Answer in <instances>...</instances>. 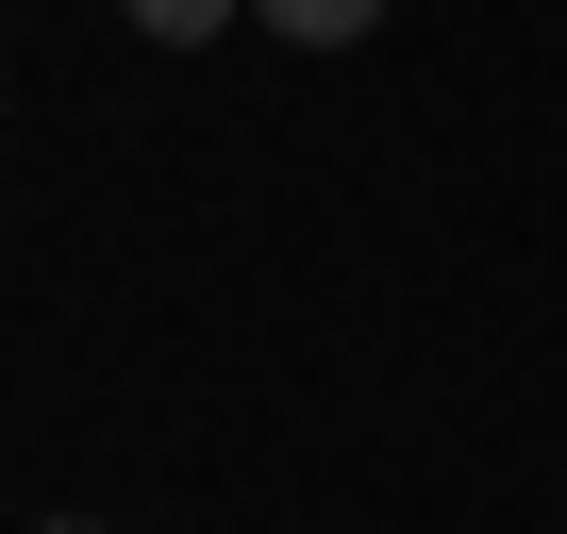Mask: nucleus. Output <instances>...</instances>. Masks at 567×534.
Masks as SVG:
<instances>
[{
    "instance_id": "obj_1",
    "label": "nucleus",
    "mask_w": 567,
    "mask_h": 534,
    "mask_svg": "<svg viewBox=\"0 0 567 534\" xmlns=\"http://www.w3.org/2000/svg\"><path fill=\"white\" fill-rule=\"evenodd\" d=\"M250 18H267L284 51H351V34H384V0H250Z\"/></svg>"
},
{
    "instance_id": "obj_2",
    "label": "nucleus",
    "mask_w": 567,
    "mask_h": 534,
    "mask_svg": "<svg viewBox=\"0 0 567 534\" xmlns=\"http://www.w3.org/2000/svg\"><path fill=\"white\" fill-rule=\"evenodd\" d=\"M117 18H134V34H151V51H200V34H217V18H250V0H117Z\"/></svg>"
},
{
    "instance_id": "obj_3",
    "label": "nucleus",
    "mask_w": 567,
    "mask_h": 534,
    "mask_svg": "<svg viewBox=\"0 0 567 534\" xmlns=\"http://www.w3.org/2000/svg\"><path fill=\"white\" fill-rule=\"evenodd\" d=\"M68 534H101V517H68Z\"/></svg>"
}]
</instances>
